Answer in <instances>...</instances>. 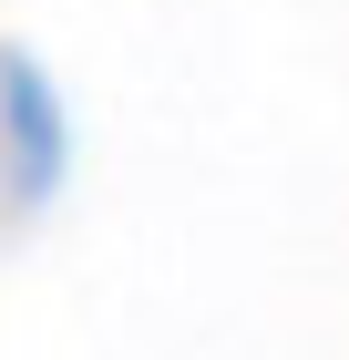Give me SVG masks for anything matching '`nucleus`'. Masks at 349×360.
<instances>
[{"label": "nucleus", "mask_w": 349, "mask_h": 360, "mask_svg": "<svg viewBox=\"0 0 349 360\" xmlns=\"http://www.w3.org/2000/svg\"><path fill=\"white\" fill-rule=\"evenodd\" d=\"M0 134H11V186L21 195L62 186V103H52V83L21 52H0Z\"/></svg>", "instance_id": "1"}]
</instances>
